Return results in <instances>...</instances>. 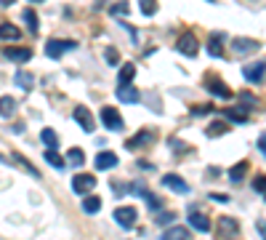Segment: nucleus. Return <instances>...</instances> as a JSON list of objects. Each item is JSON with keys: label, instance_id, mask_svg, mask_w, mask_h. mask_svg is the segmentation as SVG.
I'll use <instances>...</instances> for the list:
<instances>
[{"label": "nucleus", "instance_id": "obj_38", "mask_svg": "<svg viewBox=\"0 0 266 240\" xmlns=\"http://www.w3.org/2000/svg\"><path fill=\"white\" fill-rule=\"evenodd\" d=\"M210 198H213V200H218V203H226V200H229V198L224 195V192H213V195H210Z\"/></svg>", "mask_w": 266, "mask_h": 240}, {"label": "nucleus", "instance_id": "obj_10", "mask_svg": "<svg viewBox=\"0 0 266 240\" xmlns=\"http://www.w3.org/2000/svg\"><path fill=\"white\" fill-rule=\"evenodd\" d=\"M75 120L80 123V128L85 134H91V131H96V120H93V115L85 110V107H75Z\"/></svg>", "mask_w": 266, "mask_h": 240}, {"label": "nucleus", "instance_id": "obj_4", "mask_svg": "<svg viewBox=\"0 0 266 240\" xmlns=\"http://www.w3.org/2000/svg\"><path fill=\"white\" fill-rule=\"evenodd\" d=\"M115 222L120 224L123 230H133V227H136V208H133V206L117 208V211H115Z\"/></svg>", "mask_w": 266, "mask_h": 240}, {"label": "nucleus", "instance_id": "obj_40", "mask_svg": "<svg viewBox=\"0 0 266 240\" xmlns=\"http://www.w3.org/2000/svg\"><path fill=\"white\" fill-rule=\"evenodd\" d=\"M258 232H261V235L266 238V222H258Z\"/></svg>", "mask_w": 266, "mask_h": 240}, {"label": "nucleus", "instance_id": "obj_44", "mask_svg": "<svg viewBox=\"0 0 266 240\" xmlns=\"http://www.w3.org/2000/svg\"><path fill=\"white\" fill-rule=\"evenodd\" d=\"M210 3H213V0H210Z\"/></svg>", "mask_w": 266, "mask_h": 240}, {"label": "nucleus", "instance_id": "obj_24", "mask_svg": "<svg viewBox=\"0 0 266 240\" xmlns=\"http://www.w3.org/2000/svg\"><path fill=\"white\" fill-rule=\"evenodd\" d=\"M40 139H43L45 147H53V150L59 147V136H56V131H53V128H43L40 131Z\"/></svg>", "mask_w": 266, "mask_h": 240}, {"label": "nucleus", "instance_id": "obj_1", "mask_svg": "<svg viewBox=\"0 0 266 240\" xmlns=\"http://www.w3.org/2000/svg\"><path fill=\"white\" fill-rule=\"evenodd\" d=\"M101 123H104V128L107 131H123V118H120V112L115 110V107H101Z\"/></svg>", "mask_w": 266, "mask_h": 240}, {"label": "nucleus", "instance_id": "obj_2", "mask_svg": "<svg viewBox=\"0 0 266 240\" xmlns=\"http://www.w3.org/2000/svg\"><path fill=\"white\" fill-rule=\"evenodd\" d=\"M264 72H266V61H248V64L242 67V77H245L248 83H261Z\"/></svg>", "mask_w": 266, "mask_h": 240}, {"label": "nucleus", "instance_id": "obj_23", "mask_svg": "<svg viewBox=\"0 0 266 240\" xmlns=\"http://www.w3.org/2000/svg\"><path fill=\"white\" fill-rule=\"evenodd\" d=\"M67 160H69V166H75V168H80L85 163V152L80 150V147H72V150L67 152Z\"/></svg>", "mask_w": 266, "mask_h": 240}, {"label": "nucleus", "instance_id": "obj_18", "mask_svg": "<svg viewBox=\"0 0 266 240\" xmlns=\"http://www.w3.org/2000/svg\"><path fill=\"white\" fill-rule=\"evenodd\" d=\"M117 166V155L115 152H99L96 155V168L99 171H107V168H115Z\"/></svg>", "mask_w": 266, "mask_h": 240}, {"label": "nucleus", "instance_id": "obj_41", "mask_svg": "<svg viewBox=\"0 0 266 240\" xmlns=\"http://www.w3.org/2000/svg\"><path fill=\"white\" fill-rule=\"evenodd\" d=\"M11 3H16V0H0V5H11Z\"/></svg>", "mask_w": 266, "mask_h": 240}, {"label": "nucleus", "instance_id": "obj_25", "mask_svg": "<svg viewBox=\"0 0 266 240\" xmlns=\"http://www.w3.org/2000/svg\"><path fill=\"white\" fill-rule=\"evenodd\" d=\"M226 131H229V123L218 120V123H210V126H208V131H205V134H208L210 139H213V136H224V134H226Z\"/></svg>", "mask_w": 266, "mask_h": 240}, {"label": "nucleus", "instance_id": "obj_14", "mask_svg": "<svg viewBox=\"0 0 266 240\" xmlns=\"http://www.w3.org/2000/svg\"><path fill=\"white\" fill-rule=\"evenodd\" d=\"M208 91L210 94H216V96H221V99H232V91L226 88V83L224 80H218V77H208Z\"/></svg>", "mask_w": 266, "mask_h": 240}, {"label": "nucleus", "instance_id": "obj_42", "mask_svg": "<svg viewBox=\"0 0 266 240\" xmlns=\"http://www.w3.org/2000/svg\"><path fill=\"white\" fill-rule=\"evenodd\" d=\"M29 3H43V0H29Z\"/></svg>", "mask_w": 266, "mask_h": 240}, {"label": "nucleus", "instance_id": "obj_17", "mask_svg": "<svg viewBox=\"0 0 266 240\" xmlns=\"http://www.w3.org/2000/svg\"><path fill=\"white\" fill-rule=\"evenodd\" d=\"M19 37H21V29L16 24H11V21L0 24V40H19Z\"/></svg>", "mask_w": 266, "mask_h": 240}, {"label": "nucleus", "instance_id": "obj_35", "mask_svg": "<svg viewBox=\"0 0 266 240\" xmlns=\"http://www.w3.org/2000/svg\"><path fill=\"white\" fill-rule=\"evenodd\" d=\"M107 61L109 64H120V53H117L115 48H107Z\"/></svg>", "mask_w": 266, "mask_h": 240}, {"label": "nucleus", "instance_id": "obj_36", "mask_svg": "<svg viewBox=\"0 0 266 240\" xmlns=\"http://www.w3.org/2000/svg\"><path fill=\"white\" fill-rule=\"evenodd\" d=\"M210 110H216V107H210V104H200V107H194V115H205V112H210Z\"/></svg>", "mask_w": 266, "mask_h": 240}, {"label": "nucleus", "instance_id": "obj_12", "mask_svg": "<svg viewBox=\"0 0 266 240\" xmlns=\"http://www.w3.org/2000/svg\"><path fill=\"white\" fill-rule=\"evenodd\" d=\"M189 227L192 230H197V232H210V219L205 214H200V211H189Z\"/></svg>", "mask_w": 266, "mask_h": 240}, {"label": "nucleus", "instance_id": "obj_7", "mask_svg": "<svg viewBox=\"0 0 266 240\" xmlns=\"http://www.w3.org/2000/svg\"><path fill=\"white\" fill-rule=\"evenodd\" d=\"M93 187H96V176H91V174H75L72 190L77 192V195H85V192H91Z\"/></svg>", "mask_w": 266, "mask_h": 240}, {"label": "nucleus", "instance_id": "obj_26", "mask_svg": "<svg viewBox=\"0 0 266 240\" xmlns=\"http://www.w3.org/2000/svg\"><path fill=\"white\" fill-rule=\"evenodd\" d=\"M162 238H165V240H170V238H173V240H184V238H189V230H186V227H168Z\"/></svg>", "mask_w": 266, "mask_h": 240}, {"label": "nucleus", "instance_id": "obj_5", "mask_svg": "<svg viewBox=\"0 0 266 240\" xmlns=\"http://www.w3.org/2000/svg\"><path fill=\"white\" fill-rule=\"evenodd\" d=\"M216 232H218V238H232V235H237V232H240V224L234 222L232 216H218Z\"/></svg>", "mask_w": 266, "mask_h": 240}, {"label": "nucleus", "instance_id": "obj_16", "mask_svg": "<svg viewBox=\"0 0 266 240\" xmlns=\"http://www.w3.org/2000/svg\"><path fill=\"white\" fill-rule=\"evenodd\" d=\"M3 53H5L11 61H16V64H24V61L32 59V51H29V48H5Z\"/></svg>", "mask_w": 266, "mask_h": 240}, {"label": "nucleus", "instance_id": "obj_39", "mask_svg": "<svg viewBox=\"0 0 266 240\" xmlns=\"http://www.w3.org/2000/svg\"><path fill=\"white\" fill-rule=\"evenodd\" d=\"M258 150L266 155V134H261V139H258Z\"/></svg>", "mask_w": 266, "mask_h": 240}, {"label": "nucleus", "instance_id": "obj_13", "mask_svg": "<svg viewBox=\"0 0 266 240\" xmlns=\"http://www.w3.org/2000/svg\"><path fill=\"white\" fill-rule=\"evenodd\" d=\"M117 99H120V102H128V104H136L138 99H141V94H138L131 83H123V86L117 88Z\"/></svg>", "mask_w": 266, "mask_h": 240}, {"label": "nucleus", "instance_id": "obj_37", "mask_svg": "<svg viewBox=\"0 0 266 240\" xmlns=\"http://www.w3.org/2000/svg\"><path fill=\"white\" fill-rule=\"evenodd\" d=\"M173 219H176L173 214H160V216H157V222H160V224H173Z\"/></svg>", "mask_w": 266, "mask_h": 240}, {"label": "nucleus", "instance_id": "obj_20", "mask_svg": "<svg viewBox=\"0 0 266 240\" xmlns=\"http://www.w3.org/2000/svg\"><path fill=\"white\" fill-rule=\"evenodd\" d=\"M43 158H45V163L53 166V168H59V171L64 168V158H61V155H59L56 150H53V147H48V150L43 152Z\"/></svg>", "mask_w": 266, "mask_h": 240}, {"label": "nucleus", "instance_id": "obj_29", "mask_svg": "<svg viewBox=\"0 0 266 240\" xmlns=\"http://www.w3.org/2000/svg\"><path fill=\"white\" fill-rule=\"evenodd\" d=\"M133 77H136V67H133V64H125V67L120 69V86H123V83H131Z\"/></svg>", "mask_w": 266, "mask_h": 240}, {"label": "nucleus", "instance_id": "obj_33", "mask_svg": "<svg viewBox=\"0 0 266 240\" xmlns=\"http://www.w3.org/2000/svg\"><path fill=\"white\" fill-rule=\"evenodd\" d=\"M141 13L144 16H154L157 13V3L154 0H141Z\"/></svg>", "mask_w": 266, "mask_h": 240}, {"label": "nucleus", "instance_id": "obj_8", "mask_svg": "<svg viewBox=\"0 0 266 240\" xmlns=\"http://www.w3.org/2000/svg\"><path fill=\"white\" fill-rule=\"evenodd\" d=\"M176 48H178V53H184V56H197V37H194L192 32H184L181 37H178Z\"/></svg>", "mask_w": 266, "mask_h": 240}, {"label": "nucleus", "instance_id": "obj_28", "mask_svg": "<svg viewBox=\"0 0 266 240\" xmlns=\"http://www.w3.org/2000/svg\"><path fill=\"white\" fill-rule=\"evenodd\" d=\"M21 16H24V21H27V29H29V32H37V13L32 11V8H27L24 13H21Z\"/></svg>", "mask_w": 266, "mask_h": 240}, {"label": "nucleus", "instance_id": "obj_6", "mask_svg": "<svg viewBox=\"0 0 266 240\" xmlns=\"http://www.w3.org/2000/svg\"><path fill=\"white\" fill-rule=\"evenodd\" d=\"M232 48H234L237 56H248V53H256L258 51V40H253V37H234Z\"/></svg>", "mask_w": 266, "mask_h": 240}, {"label": "nucleus", "instance_id": "obj_34", "mask_svg": "<svg viewBox=\"0 0 266 240\" xmlns=\"http://www.w3.org/2000/svg\"><path fill=\"white\" fill-rule=\"evenodd\" d=\"M253 190H256V192H264V195H266V176H264V174H261V176H256Z\"/></svg>", "mask_w": 266, "mask_h": 240}, {"label": "nucleus", "instance_id": "obj_21", "mask_svg": "<svg viewBox=\"0 0 266 240\" xmlns=\"http://www.w3.org/2000/svg\"><path fill=\"white\" fill-rule=\"evenodd\" d=\"M248 168H250V163H248V160H240L237 166H232V171H229V179H232V182H242V179H245V174H248Z\"/></svg>", "mask_w": 266, "mask_h": 240}, {"label": "nucleus", "instance_id": "obj_3", "mask_svg": "<svg viewBox=\"0 0 266 240\" xmlns=\"http://www.w3.org/2000/svg\"><path fill=\"white\" fill-rule=\"evenodd\" d=\"M72 48H77L75 40H56V37H53V40L45 43V53H48L51 59H59L64 51H72Z\"/></svg>", "mask_w": 266, "mask_h": 240}, {"label": "nucleus", "instance_id": "obj_11", "mask_svg": "<svg viewBox=\"0 0 266 240\" xmlns=\"http://www.w3.org/2000/svg\"><path fill=\"white\" fill-rule=\"evenodd\" d=\"M162 184H165L168 190H173L178 192V195H186L189 192V184H186L181 176H176V174H168V176H162Z\"/></svg>", "mask_w": 266, "mask_h": 240}, {"label": "nucleus", "instance_id": "obj_32", "mask_svg": "<svg viewBox=\"0 0 266 240\" xmlns=\"http://www.w3.org/2000/svg\"><path fill=\"white\" fill-rule=\"evenodd\" d=\"M16 163H19V166H24V168H27V174H29V176H35V179H37V176H40V174H37V168H35L32 163H29L27 158H21V152L16 155Z\"/></svg>", "mask_w": 266, "mask_h": 240}, {"label": "nucleus", "instance_id": "obj_15", "mask_svg": "<svg viewBox=\"0 0 266 240\" xmlns=\"http://www.w3.org/2000/svg\"><path fill=\"white\" fill-rule=\"evenodd\" d=\"M16 115V99L13 96H0V118L11 120Z\"/></svg>", "mask_w": 266, "mask_h": 240}, {"label": "nucleus", "instance_id": "obj_43", "mask_svg": "<svg viewBox=\"0 0 266 240\" xmlns=\"http://www.w3.org/2000/svg\"><path fill=\"white\" fill-rule=\"evenodd\" d=\"M0 163H5V158H3V155H0Z\"/></svg>", "mask_w": 266, "mask_h": 240}, {"label": "nucleus", "instance_id": "obj_19", "mask_svg": "<svg viewBox=\"0 0 266 240\" xmlns=\"http://www.w3.org/2000/svg\"><path fill=\"white\" fill-rule=\"evenodd\" d=\"M13 83H16L19 88H24V91H32V86H35V77L29 75V72H24V69H19V72L13 75Z\"/></svg>", "mask_w": 266, "mask_h": 240}, {"label": "nucleus", "instance_id": "obj_31", "mask_svg": "<svg viewBox=\"0 0 266 240\" xmlns=\"http://www.w3.org/2000/svg\"><path fill=\"white\" fill-rule=\"evenodd\" d=\"M109 13H112V16H123V13H128V0H117L112 8H109Z\"/></svg>", "mask_w": 266, "mask_h": 240}, {"label": "nucleus", "instance_id": "obj_9", "mask_svg": "<svg viewBox=\"0 0 266 240\" xmlns=\"http://www.w3.org/2000/svg\"><path fill=\"white\" fill-rule=\"evenodd\" d=\"M152 142H154V131H152V128H141L133 139H128V142H125V147H128V150H138V147L152 144Z\"/></svg>", "mask_w": 266, "mask_h": 240}, {"label": "nucleus", "instance_id": "obj_30", "mask_svg": "<svg viewBox=\"0 0 266 240\" xmlns=\"http://www.w3.org/2000/svg\"><path fill=\"white\" fill-rule=\"evenodd\" d=\"M144 200H146V206H149L152 211H160V208H162V200H160L157 195H154V192H146Z\"/></svg>", "mask_w": 266, "mask_h": 240}, {"label": "nucleus", "instance_id": "obj_27", "mask_svg": "<svg viewBox=\"0 0 266 240\" xmlns=\"http://www.w3.org/2000/svg\"><path fill=\"white\" fill-rule=\"evenodd\" d=\"M99 208H101V198H96V195H88V198L83 200V211H85V214H96Z\"/></svg>", "mask_w": 266, "mask_h": 240}, {"label": "nucleus", "instance_id": "obj_22", "mask_svg": "<svg viewBox=\"0 0 266 240\" xmlns=\"http://www.w3.org/2000/svg\"><path fill=\"white\" fill-rule=\"evenodd\" d=\"M221 40H224V35H221V32L210 35V40H208V51H210V56H221V53H224Z\"/></svg>", "mask_w": 266, "mask_h": 240}]
</instances>
